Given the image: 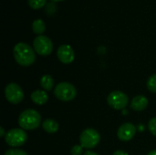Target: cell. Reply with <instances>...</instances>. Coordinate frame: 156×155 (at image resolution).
Segmentation results:
<instances>
[{
  "label": "cell",
  "instance_id": "obj_1",
  "mask_svg": "<svg viewBox=\"0 0 156 155\" xmlns=\"http://www.w3.org/2000/svg\"><path fill=\"white\" fill-rule=\"evenodd\" d=\"M16 61L23 67H28L35 62L36 54L35 50L27 43L19 42L13 49Z\"/></svg>",
  "mask_w": 156,
  "mask_h": 155
},
{
  "label": "cell",
  "instance_id": "obj_2",
  "mask_svg": "<svg viewBox=\"0 0 156 155\" xmlns=\"http://www.w3.org/2000/svg\"><path fill=\"white\" fill-rule=\"evenodd\" d=\"M41 123L40 114L32 109L22 111L18 117V125L23 130H35L39 127Z\"/></svg>",
  "mask_w": 156,
  "mask_h": 155
},
{
  "label": "cell",
  "instance_id": "obj_3",
  "mask_svg": "<svg viewBox=\"0 0 156 155\" xmlns=\"http://www.w3.org/2000/svg\"><path fill=\"white\" fill-rule=\"evenodd\" d=\"M54 95L57 99L62 101H70L75 99L77 95V90L71 83L64 81L58 83L56 86L54 90Z\"/></svg>",
  "mask_w": 156,
  "mask_h": 155
},
{
  "label": "cell",
  "instance_id": "obj_4",
  "mask_svg": "<svg viewBox=\"0 0 156 155\" xmlns=\"http://www.w3.org/2000/svg\"><path fill=\"white\" fill-rule=\"evenodd\" d=\"M100 140L101 135L99 134V132L91 128L85 129L80 136V145L86 149H92L96 147L99 144Z\"/></svg>",
  "mask_w": 156,
  "mask_h": 155
},
{
  "label": "cell",
  "instance_id": "obj_5",
  "mask_svg": "<svg viewBox=\"0 0 156 155\" xmlns=\"http://www.w3.org/2000/svg\"><path fill=\"white\" fill-rule=\"evenodd\" d=\"M27 135L23 129H12L5 136V142L11 147H19L25 144Z\"/></svg>",
  "mask_w": 156,
  "mask_h": 155
},
{
  "label": "cell",
  "instance_id": "obj_6",
  "mask_svg": "<svg viewBox=\"0 0 156 155\" xmlns=\"http://www.w3.org/2000/svg\"><path fill=\"white\" fill-rule=\"evenodd\" d=\"M33 48L35 52L40 56H48L53 50V43L51 39L46 36H37L33 41Z\"/></svg>",
  "mask_w": 156,
  "mask_h": 155
},
{
  "label": "cell",
  "instance_id": "obj_7",
  "mask_svg": "<svg viewBox=\"0 0 156 155\" xmlns=\"http://www.w3.org/2000/svg\"><path fill=\"white\" fill-rule=\"evenodd\" d=\"M107 102L110 107L114 110H122L127 106L129 102V98L124 92L114 90L109 94L107 98Z\"/></svg>",
  "mask_w": 156,
  "mask_h": 155
},
{
  "label": "cell",
  "instance_id": "obj_8",
  "mask_svg": "<svg viewBox=\"0 0 156 155\" xmlns=\"http://www.w3.org/2000/svg\"><path fill=\"white\" fill-rule=\"evenodd\" d=\"M5 99L12 104H18L24 99V92L16 83H9L5 89Z\"/></svg>",
  "mask_w": 156,
  "mask_h": 155
},
{
  "label": "cell",
  "instance_id": "obj_9",
  "mask_svg": "<svg viewBox=\"0 0 156 155\" xmlns=\"http://www.w3.org/2000/svg\"><path fill=\"white\" fill-rule=\"evenodd\" d=\"M136 131H137V129L133 123L126 122L119 127L118 132H117V136L121 141L128 142L134 137Z\"/></svg>",
  "mask_w": 156,
  "mask_h": 155
},
{
  "label": "cell",
  "instance_id": "obj_10",
  "mask_svg": "<svg viewBox=\"0 0 156 155\" xmlns=\"http://www.w3.org/2000/svg\"><path fill=\"white\" fill-rule=\"evenodd\" d=\"M58 59L64 64H69L73 62L75 58V53L73 48L69 45H61L57 51Z\"/></svg>",
  "mask_w": 156,
  "mask_h": 155
},
{
  "label": "cell",
  "instance_id": "obj_11",
  "mask_svg": "<svg viewBox=\"0 0 156 155\" xmlns=\"http://www.w3.org/2000/svg\"><path fill=\"white\" fill-rule=\"evenodd\" d=\"M148 106V100L144 95L135 96L131 102V108L135 111H142Z\"/></svg>",
  "mask_w": 156,
  "mask_h": 155
},
{
  "label": "cell",
  "instance_id": "obj_12",
  "mask_svg": "<svg viewBox=\"0 0 156 155\" xmlns=\"http://www.w3.org/2000/svg\"><path fill=\"white\" fill-rule=\"evenodd\" d=\"M31 100L34 103L37 105H43L47 103L48 100V96L45 90H37L31 93Z\"/></svg>",
  "mask_w": 156,
  "mask_h": 155
},
{
  "label": "cell",
  "instance_id": "obj_13",
  "mask_svg": "<svg viewBox=\"0 0 156 155\" xmlns=\"http://www.w3.org/2000/svg\"><path fill=\"white\" fill-rule=\"evenodd\" d=\"M42 127L44 129L45 132H47L48 133H55L58 131L59 125L58 123L52 119H47L43 122L42 123Z\"/></svg>",
  "mask_w": 156,
  "mask_h": 155
},
{
  "label": "cell",
  "instance_id": "obj_14",
  "mask_svg": "<svg viewBox=\"0 0 156 155\" xmlns=\"http://www.w3.org/2000/svg\"><path fill=\"white\" fill-rule=\"evenodd\" d=\"M40 85L42 89H44V90H47V91L51 90L54 85L53 78L50 75H44L40 79Z\"/></svg>",
  "mask_w": 156,
  "mask_h": 155
},
{
  "label": "cell",
  "instance_id": "obj_15",
  "mask_svg": "<svg viewBox=\"0 0 156 155\" xmlns=\"http://www.w3.org/2000/svg\"><path fill=\"white\" fill-rule=\"evenodd\" d=\"M32 29H33L34 33L40 36L41 34H43L45 32L46 25H45V23H44V21L42 19H36L32 23Z\"/></svg>",
  "mask_w": 156,
  "mask_h": 155
},
{
  "label": "cell",
  "instance_id": "obj_16",
  "mask_svg": "<svg viewBox=\"0 0 156 155\" xmlns=\"http://www.w3.org/2000/svg\"><path fill=\"white\" fill-rule=\"evenodd\" d=\"M47 3V0H28V5L33 9H39L43 7Z\"/></svg>",
  "mask_w": 156,
  "mask_h": 155
},
{
  "label": "cell",
  "instance_id": "obj_17",
  "mask_svg": "<svg viewBox=\"0 0 156 155\" xmlns=\"http://www.w3.org/2000/svg\"><path fill=\"white\" fill-rule=\"evenodd\" d=\"M147 88L151 92L156 93V74L152 75L147 80Z\"/></svg>",
  "mask_w": 156,
  "mask_h": 155
},
{
  "label": "cell",
  "instance_id": "obj_18",
  "mask_svg": "<svg viewBox=\"0 0 156 155\" xmlns=\"http://www.w3.org/2000/svg\"><path fill=\"white\" fill-rule=\"evenodd\" d=\"M5 155H28L25 151L20 149H9L7 150Z\"/></svg>",
  "mask_w": 156,
  "mask_h": 155
},
{
  "label": "cell",
  "instance_id": "obj_19",
  "mask_svg": "<svg viewBox=\"0 0 156 155\" xmlns=\"http://www.w3.org/2000/svg\"><path fill=\"white\" fill-rule=\"evenodd\" d=\"M148 129L153 135L156 136V117L150 120L148 123Z\"/></svg>",
  "mask_w": 156,
  "mask_h": 155
},
{
  "label": "cell",
  "instance_id": "obj_20",
  "mask_svg": "<svg viewBox=\"0 0 156 155\" xmlns=\"http://www.w3.org/2000/svg\"><path fill=\"white\" fill-rule=\"evenodd\" d=\"M82 152H83V147L81 145H74L70 150V153L72 155H81Z\"/></svg>",
  "mask_w": 156,
  "mask_h": 155
},
{
  "label": "cell",
  "instance_id": "obj_21",
  "mask_svg": "<svg viewBox=\"0 0 156 155\" xmlns=\"http://www.w3.org/2000/svg\"><path fill=\"white\" fill-rule=\"evenodd\" d=\"M112 155H129L126 152H124V151H122V150H118V151H115L114 153H113V154Z\"/></svg>",
  "mask_w": 156,
  "mask_h": 155
},
{
  "label": "cell",
  "instance_id": "obj_22",
  "mask_svg": "<svg viewBox=\"0 0 156 155\" xmlns=\"http://www.w3.org/2000/svg\"><path fill=\"white\" fill-rule=\"evenodd\" d=\"M84 155H99L98 153H94V152H92V151H87Z\"/></svg>",
  "mask_w": 156,
  "mask_h": 155
},
{
  "label": "cell",
  "instance_id": "obj_23",
  "mask_svg": "<svg viewBox=\"0 0 156 155\" xmlns=\"http://www.w3.org/2000/svg\"><path fill=\"white\" fill-rule=\"evenodd\" d=\"M0 132H0V136H1V137L5 136V134H6V133H5V130H4V128H3V127H1V128H0Z\"/></svg>",
  "mask_w": 156,
  "mask_h": 155
},
{
  "label": "cell",
  "instance_id": "obj_24",
  "mask_svg": "<svg viewBox=\"0 0 156 155\" xmlns=\"http://www.w3.org/2000/svg\"><path fill=\"white\" fill-rule=\"evenodd\" d=\"M147 155H156V150H154V151H151Z\"/></svg>",
  "mask_w": 156,
  "mask_h": 155
},
{
  "label": "cell",
  "instance_id": "obj_25",
  "mask_svg": "<svg viewBox=\"0 0 156 155\" xmlns=\"http://www.w3.org/2000/svg\"><path fill=\"white\" fill-rule=\"evenodd\" d=\"M53 2H60V1H63V0H51Z\"/></svg>",
  "mask_w": 156,
  "mask_h": 155
}]
</instances>
